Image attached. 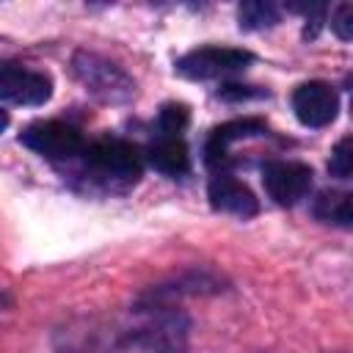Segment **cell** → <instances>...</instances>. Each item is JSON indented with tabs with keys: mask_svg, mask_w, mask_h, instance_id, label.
Here are the masks:
<instances>
[{
	"mask_svg": "<svg viewBox=\"0 0 353 353\" xmlns=\"http://www.w3.org/2000/svg\"><path fill=\"white\" fill-rule=\"evenodd\" d=\"M328 171H331V176H336V179H350V171H353L350 138H342V141L334 146L331 160H328Z\"/></svg>",
	"mask_w": 353,
	"mask_h": 353,
	"instance_id": "cell-14",
	"label": "cell"
},
{
	"mask_svg": "<svg viewBox=\"0 0 353 353\" xmlns=\"http://www.w3.org/2000/svg\"><path fill=\"white\" fill-rule=\"evenodd\" d=\"M240 28L245 30H259V28H270L279 22V8L273 3H262V0H251V3H243L240 11Z\"/></svg>",
	"mask_w": 353,
	"mask_h": 353,
	"instance_id": "cell-12",
	"label": "cell"
},
{
	"mask_svg": "<svg viewBox=\"0 0 353 353\" xmlns=\"http://www.w3.org/2000/svg\"><path fill=\"white\" fill-rule=\"evenodd\" d=\"M262 182H265L268 196L276 204L292 207L295 201H301L309 193L312 168L303 165V163H295V160H273V163H265Z\"/></svg>",
	"mask_w": 353,
	"mask_h": 353,
	"instance_id": "cell-4",
	"label": "cell"
},
{
	"mask_svg": "<svg viewBox=\"0 0 353 353\" xmlns=\"http://www.w3.org/2000/svg\"><path fill=\"white\" fill-rule=\"evenodd\" d=\"M331 28H334V33L339 36V39H350L353 36V6L350 3H342L339 8H336V14H334V19H331Z\"/></svg>",
	"mask_w": 353,
	"mask_h": 353,
	"instance_id": "cell-15",
	"label": "cell"
},
{
	"mask_svg": "<svg viewBox=\"0 0 353 353\" xmlns=\"http://www.w3.org/2000/svg\"><path fill=\"white\" fill-rule=\"evenodd\" d=\"M146 160L152 163V168L168 174V176H179L190 168V154L188 146L179 138H160L146 149Z\"/></svg>",
	"mask_w": 353,
	"mask_h": 353,
	"instance_id": "cell-10",
	"label": "cell"
},
{
	"mask_svg": "<svg viewBox=\"0 0 353 353\" xmlns=\"http://www.w3.org/2000/svg\"><path fill=\"white\" fill-rule=\"evenodd\" d=\"M314 215L325 223H336V226H350L353 223V207H350V196L342 190H323L317 193L314 204H312Z\"/></svg>",
	"mask_w": 353,
	"mask_h": 353,
	"instance_id": "cell-11",
	"label": "cell"
},
{
	"mask_svg": "<svg viewBox=\"0 0 353 353\" xmlns=\"http://www.w3.org/2000/svg\"><path fill=\"white\" fill-rule=\"evenodd\" d=\"M207 196H210V204L221 212H232V215H240V218H251L256 215L259 210V201L256 196L248 190V185H243L240 179L229 176V174H218L210 188H207Z\"/></svg>",
	"mask_w": 353,
	"mask_h": 353,
	"instance_id": "cell-8",
	"label": "cell"
},
{
	"mask_svg": "<svg viewBox=\"0 0 353 353\" xmlns=\"http://www.w3.org/2000/svg\"><path fill=\"white\" fill-rule=\"evenodd\" d=\"M6 124H8V113H6V110H0V130H3Z\"/></svg>",
	"mask_w": 353,
	"mask_h": 353,
	"instance_id": "cell-17",
	"label": "cell"
},
{
	"mask_svg": "<svg viewBox=\"0 0 353 353\" xmlns=\"http://www.w3.org/2000/svg\"><path fill=\"white\" fill-rule=\"evenodd\" d=\"M52 94L47 74L25 69L14 61H0V99L14 105H44Z\"/></svg>",
	"mask_w": 353,
	"mask_h": 353,
	"instance_id": "cell-5",
	"label": "cell"
},
{
	"mask_svg": "<svg viewBox=\"0 0 353 353\" xmlns=\"http://www.w3.org/2000/svg\"><path fill=\"white\" fill-rule=\"evenodd\" d=\"M72 72L85 85V91H91L102 102H127L135 94V83L130 80V74L94 52H77L72 61Z\"/></svg>",
	"mask_w": 353,
	"mask_h": 353,
	"instance_id": "cell-1",
	"label": "cell"
},
{
	"mask_svg": "<svg viewBox=\"0 0 353 353\" xmlns=\"http://www.w3.org/2000/svg\"><path fill=\"white\" fill-rule=\"evenodd\" d=\"M292 110L303 127H325L336 119L339 97L328 83L309 80L292 91Z\"/></svg>",
	"mask_w": 353,
	"mask_h": 353,
	"instance_id": "cell-6",
	"label": "cell"
},
{
	"mask_svg": "<svg viewBox=\"0 0 353 353\" xmlns=\"http://www.w3.org/2000/svg\"><path fill=\"white\" fill-rule=\"evenodd\" d=\"M218 97H223V99H251V97H268V91H251L248 85L226 83V85L218 91Z\"/></svg>",
	"mask_w": 353,
	"mask_h": 353,
	"instance_id": "cell-16",
	"label": "cell"
},
{
	"mask_svg": "<svg viewBox=\"0 0 353 353\" xmlns=\"http://www.w3.org/2000/svg\"><path fill=\"white\" fill-rule=\"evenodd\" d=\"M262 132H265V121L262 119H234V121H226V124L215 127L210 132V138H207V146H204L207 165L223 163L229 143L243 141V138H251V135H262Z\"/></svg>",
	"mask_w": 353,
	"mask_h": 353,
	"instance_id": "cell-9",
	"label": "cell"
},
{
	"mask_svg": "<svg viewBox=\"0 0 353 353\" xmlns=\"http://www.w3.org/2000/svg\"><path fill=\"white\" fill-rule=\"evenodd\" d=\"M88 165L108 174V176H116V179H138L141 176V168H143V157L141 152L121 141V138H102L97 141L91 149H88Z\"/></svg>",
	"mask_w": 353,
	"mask_h": 353,
	"instance_id": "cell-7",
	"label": "cell"
},
{
	"mask_svg": "<svg viewBox=\"0 0 353 353\" xmlns=\"http://www.w3.org/2000/svg\"><path fill=\"white\" fill-rule=\"evenodd\" d=\"M188 108L185 105H176V102H168L163 105L160 116H157V124L163 130V138H176L185 127H188Z\"/></svg>",
	"mask_w": 353,
	"mask_h": 353,
	"instance_id": "cell-13",
	"label": "cell"
},
{
	"mask_svg": "<svg viewBox=\"0 0 353 353\" xmlns=\"http://www.w3.org/2000/svg\"><path fill=\"white\" fill-rule=\"evenodd\" d=\"M19 143H25L28 149L50 160H69L80 154L83 135L63 121H36L19 135Z\"/></svg>",
	"mask_w": 353,
	"mask_h": 353,
	"instance_id": "cell-3",
	"label": "cell"
},
{
	"mask_svg": "<svg viewBox=\"0 0 353 353\" xmlns=\"http://www.w3.org/2000/svg\"><path fill=\"white\" fill-rule=\"evenodd\" d=\"M254 61L248 50H234V47H199L176 61V72L190 77V80H210L221 77L226 72H240Z\"/></svg>",
	"mask_w": 353,
	"mask_h": 353,
	"instance_id": "cell-2",
	"label": "cell"
}]
</instances>
